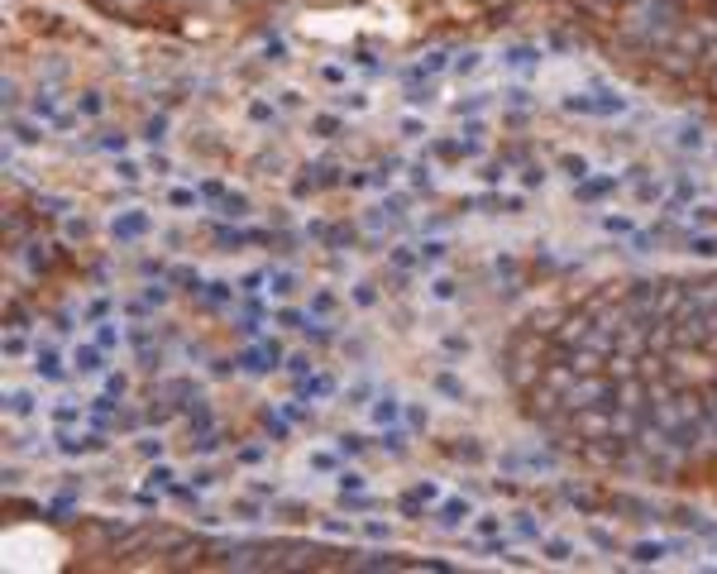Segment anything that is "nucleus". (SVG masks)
I'll use <instances>...</instances> for the list:
<instances>
[{"mask_svg": "<svg viewBox=\"0 0 717 574\" xmlns=\"http://www.w3.org/2000/svg\"><path fill=\"white\" fill-rule=\"evenodd\" d=\"M63 555H67L63 536L48 531L44 522H15V527L5 531V541H0V560H5V570H15V574L58 570Z\"/></svg>", "mask_w": 717, "mask_h": 574, "instance_id": "obj_1", "label": "nucleus"}]
</instances>
